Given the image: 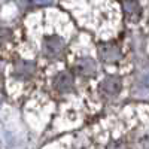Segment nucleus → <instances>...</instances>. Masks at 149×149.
Masks as SVG:
<instances>
[{
    "instance_id": "1",
    "label": "nucleus",
    "mask_w": 149,
    "mask_h": 149,
    "mask_svg": "<svg viewBox=\"0 0 149 149\" xmlns=\"http://www.w3.org/2000/svg\"><path fill=\"white\" fill-rule=\"evenodd\" d=\"M79 31L63 8L34 9L12 31L15 57L33 61L43 72L52 63L66 58L67 49Z\"/></svg>"
},
{
    "instance_id": "2",
    "label": "nucleus",
    "mask_w": 149,
    "mask_h": 149,
    "mask_svg": "<svg viewBox=\"0 0 149 149\" xmlns=\"http://www.w3.org/2000/svg\"><path fill=\"white\" fill-rule=\"evenodd\" d=\"M91 149H149V104L130 103L84 128Z\"/></svg>"
},
{
    "instance_id": "3",
    "label": "nucleus",
    "mask_w": 149,
    "mask_h": 149,
    "mask_svg": "<svg viewBox=\"0 0 149 149\" xmlns=\"http://www.w3.org/2000/svg\"><path fill=\"white\" fill-rule=\"evenodd\" d=\"M76 26L91 34L97 42H109L127 33L122 3L118 2H64Z\"/></svg>"
},
{
    "instance_id": "4",
    "label": "nucleus",
    "mask_w": 149,
    "mask_h": 149,
    "mask_svg": "<svg viewBox=\"0 0 149 149\" xmlns=\"http://www.w3.org/2000/svg\"><path fill=\"white\" fill-rule=\"evenodd\" d=\"M5 67H6V61L2 60L0 57V88L3 86V76H5Z\"/></svg>"
}]
</instances>
